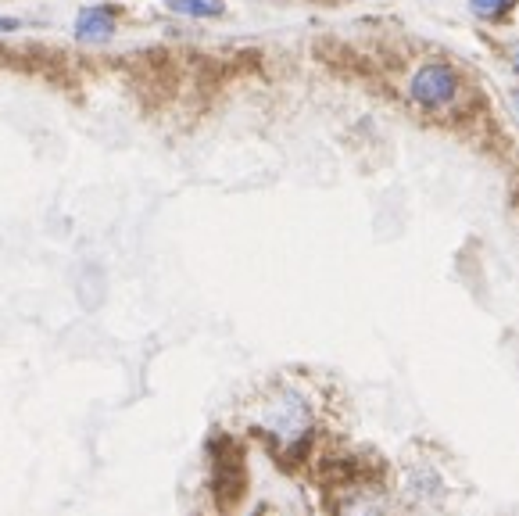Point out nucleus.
I'll return each instance as SVG.
<instances>
[{
  "mask_svg": "<svg viewBox=\"0 0 519 516\" xmlns=\"http://www.w3.org/2000/svg\"><path fill=\"white\" fill-rule=\"evenodd\" d=\"M165 11L183 18H219L226 11V0H165Z\"/></svg>",
  "mask_w": 519,
  "mask_h": 516,
  "instance_id": "5",
  "label": "nucleus"
},
{
  "mask_svg": "<svg viewBox=\"0 0 519 516\" xmlns=\"http://www.w3.org/2000/svg\"><path fill=\"white\" fill-rule=\"evenodd\" d=\"M409 499H416V502H434V499H441V488H444V481L437 477L430 466H416V470L409 473Z\"/></svg>",
  "mask_w": 519,
  "mask_h": 516,
  "instance_id": "4",
  "label": "nucleus"
},
{
  "mask_svg": "<svg viewBox=\"0 0 519 516\" xmlns=\"http://www.w3.org/2000/svg\"><path fill=\"white\" fill-rule=\"evenodd\" d=\"M516 104H519V94H516Z\"/></svg>",
  "mask_w": 519,
  "mask_h": 516,
  "instance_id": "10",
  "label": "nucleus"
},
{
  "mask_svg": "<svg viewBox=\"0 0 519 516\" xmlns=\"http://www.w3.org/2000/svg\"><path fill=\"white\" fill-rule=\"evenodd\" d=\"M409 94L412 101L430 108V112H441V108H448L459 97V76H455V69H451L448 61H426V65H419L416 76H412Z\"/></svg>",
  "mask_w": 519,
  "mask_h": 516,
  "instance_id": "2",
  "label": "nucleus"
},
{
  "mask_svg": "<svg viewBox=\"0 0 519 516\" xmlns=\"http://www.w3.org/2000/svg\"><path fill=\"white\" fill-rule=\"evenodd\" d=\"M516 72H519V54H516Z\"/></svg>",
  "mask_w": 519,
  "mask_h": 516,
  "instance_id": "9",
  "label": "nucleus"
},
{
  "mask_svg": "<svg viewBox=\"0 0 519 516\" xmlns=\"http://www.w3.org/2000/svg\"><path fill=\"white\" fill-rule=\"evenodd\" d=\"M380 513H383L380 499H366L362 491H358L351 502H344L341 506V516H380Z\"/></svg>",
  "mask_w": 519,
  "mask_h": 516,
  "instance_id": "6",
  "label": "nucleus"
},
{
  "mask_svg": "<svg viewBox=\"0 0 519 516\" xmlns=\"http://www.w3.org/2000/svg\"><path fill=\"white\" fill-rule=\"evenodd\" d=\"M115 36V8L111 4H90L76 15V40L101 43Z\"/></svg>",
  "mask_w": 519,
  "mask_h": 516,
  "instance_id": "3",
  "label": "nucleus"
},
{
  "mask_svg": "<svg viewBox=\"0 0 519 516\" xmlns=\"http://www.w3.org/2000/svg\"><path fill=\"white\" fill-rule=\"evenodd\" d=\"M18 26H22L18 18H0V33H15Z\"/></svg>",
  "mask_w": 519,
  "mask_h": 516,
  "instance_id": "8",
  "label": "nucleus"
},
{
  "mask_svg": "<svg viewBox=\"0 0 519 516\" xmlns=\"http://www.w3.org/2000/svg\"><path fill=\"white\" fill-rule=\"evenodd\" d=\"M258 427L269 434L280 448H301L312 434V409L298 391H280L265 402Z\"/></svg>",
  "mask_w": 519,
  "mask_h": 516,
  "instance_id": "1",
  "label": "nucleus"
},
{
  "mask_svg": "<svg viewBox=\"0 0 519 516\" xmlns=\"http://www.w3.org/2000/svg\"><path fill=\"white\" fill-rule=\"evenodd\" d=\"M512 0H469V8H473V15L480 18H494V15H502L505 8H509Z\"/></svg>",
  "mask_w": 519,
  "mask_h": 516,
  "instance_id": "7",
  "label": "nucleus"
}]
</instances>
